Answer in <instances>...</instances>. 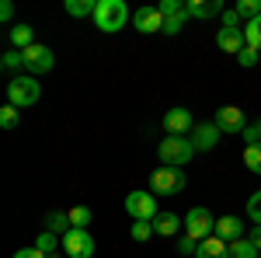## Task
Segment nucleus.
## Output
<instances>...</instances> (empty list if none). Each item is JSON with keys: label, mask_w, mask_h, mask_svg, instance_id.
<instances>
[{"label": "nucleus", "mask_w": 261, "mask_h": 258, "mask_svg": "<svg viewBox=\"0 0 261 258\" xmlns=\"http://www.w3.org/2000/svg\"><path fill=\"white\" fill-rule=\"evenodd\" d=\"M244 164H247L254 175H261V143H247V147H244Z\"/></svg>", "instance_id": "obj_24"}, {"label": "nucleus", "mask_w": 261, "mask_h": 258, "mask_svg": "<svg viewBox=\"0 0 261 258\" xmlns=\"http://www.w3.org/2000/svg\"><path fill=\"white\" fill-rule=\"evenodd\" d=\"M185 21H188V14H174V18H164V35H178Z\"/></svg>", "instance_id": "obj_29"}, {"label": "nucleus", "mask_w": 261, "mask_h": 258, "mask_svg": "<svg viewBox=\"0 0 261 258\" xmlns=\"http://www.w3.org/2000/svg\"><path fill=\"white\" fill-rule=\"evenodd\" d=\"M153 234V223H146V220H133V241H150Z\"/></svg>", "instance_id": "obj_28"}, {"label": "nucleus", "mask_w": 261, "mask_h": 258, "mask_svg": "<svg viewBox=\"0 0 261 258\" xmlns=\"http://www.w3.org/2000/svg\"><path fill=\"white\" fill-rule=\"evenodd\" d=\"M39 98H42V87L32 74H18V77L7 84V105H14V108H28V105H35Z\"/></svg>", "instance_id": "obj_2"}, {"label": "nucleus", "mask_w": 261, "mask_h": 258, "mask_svg": "<svg viewBox=\"0 0 261 258\" xmlns=\"http://www.w3.org/2000/svg\"><path fill=\"white\" fill-rule=\"evenodd\" d=\"M125 213L133 220L153 223V217H157V199H153V192H129L125 196Z\"/></svg>", "instance_id": "obj_7"}, {"label": "nucleus", "mask_w": 261, "mask_h": 258, "mask_svg": "<svg viewBox=\"0 0 261 258\" xmlns=\"http://www.w3.org/2000/svg\"><path fill=\"white\" fill-rule=\"evenodd\" d=\"M233 11H237V14L244 18V25H247V21H254L261 14V0H237V7H233Z\"/></svg>", "instance_id": "obj_23"}, {"label": "nucleus", "mask_w": 261, "mask_h": 258, "mask_svg": "<svg viewBox=\"0 0 261 258\" xmlns=\"http://www.w3.org/2000/svg\"><path fill=\"white\" fill-rule=\"evenodd\" d=\"M244 42H247L251 49H258V53H261V14L254 21H247V25H244Z\"/></svg>", "instance_id": "obj_22"}, {"label": "nucleus", "mask_w": 261, "mask_h": 258, "mask_svg": "<svg viewBox=\"0 0 261 258\" xmlns=\"http://www.w3.org/2000/svg\"><path fill=\"white\" fill-rule=\"evenodd\" d=\"M216 45H220L223 53L241 56V49L247 45V42H244V28H220V32H216Z\"/></svg>", "instance_id": "obj_13"}, {"label": "nucleus", "mask_w": 261, "mask_h": 258, "mask_svg": "<svg viewBox=\"0 0 261 258\" xmlns=\"http://www.w3.org/2000/svg\"><path fill=\"white\" fill-rule=\"evenodd\" d=\"M66 14L70 18H94L98 14V0H66Z\"/></svg>", "instance_id": "obj_19"}, {"label": "nucleus", "mask_w": 261, "mask_h": 258, "mask_svg": "<svg viewBox=\"0 0 261 258\" xmlns=\"http://www.w3.org/2000/svg\"><path fill=\"white\" fill-rule=\"evenodd\" d=\"M63 248L70 258H91L94 255V238L87 230H70V234H63Z\"/></svg>", "instance_id": "obj_9"}, {"label": "nucleus", "mask_w": 261, "mask_h": 258, "mask_svg": "<svg viewBox=\"0 0 261 258\" xmlns=\"http://www.w3.org/2000/svg\"><path fill=\"white\" fill-rule=\"evenodd\" d=\"M195 258H230V244H226L223 238H216V234H213V238H205V241L199 244Z\"/></svg>", "instance_id": "obj_16"}, {"label": "nucleus", "mask_w": 261, "mask_h": 258, "mask_svg": "<svg viewBox=\"0 0 261 258\" xmlns=\"http://www.w3.org/2000/svg\"><path fill=\"white\" fill-rule=\"evenodd\" d=\"M181 223H185V220H181L178 213H157V217H153V234H164V238H167V234H178Z\"/></svg>", "instance_id": "obj_18"}, {"label": "nucleus", "mask_w": 261, "mask_h": 258, "mask_svg": "<svg viewBox=\"0 0 261 258\" xmlns=\"http://www.w3.org/2000/svg\"><path fill=\"white\" fill-rule=\"evenodd\" d=\"M14 258H49V255L39 248H21V251H14Z\"/></svg>", "instance_id": "obj_36"}, {"label": "nucleus", "mask_w": 261, "mask_h": 258, "mask_svg": "<svg viewBox=\"0 0 261 258\" xmlns=\"http://www.w3.org/2000/svg\"><path fill=\"white\" fill-rule=\"evenodd\" d=\"M133 28L143 32V35H150V32H164L161 7H136V14H133Z\"/></svg>", "instance_id": "obj_10"}, {"label": "nucleus", "mask_w": 261, "mask_h": 258, "mask_svg": "<svg viewBox=\"0 0 261 258\" xmlns=\"http://www.w3.org/2000/svg\"><path fill=\"white\" fill-rule=\"evenodd\" d=\"M216 234V220H213V213L205 209V206H195V209H188V217H185V238L192 241H205Z\"/></svg>", "instance_id": "obj_5"}, {"label": "nucleus", "mask_w": 261, "mask_h": 258, "mask_svg": "<svg viewBox=\"0 0 261 258\" xmlns=\"http://www.w3.org/2000/svg\"><path fill=\"white\" fill-rule=\"evenodd\" d=\"M247 238H251V244L261 251V223H254V227H251V234H247Z\"/></svg>", "instance_id": "obj_39"}, {"label": "nucleus", "mask_w": 261, "mask_h": 258, "mask_svg": "<svg viewBox=\"0 0 261 258\" xmlns=\"http://www.w3.org/2000/svg\"><path fill=\"white\" fill-rule=\"evenodd\" d=\"M161 14H164V18L185 14V4H178V0H161Z\"/></svg>", "instance_id": "obj_30"}, {"label": "nucleus", "mask_w": 261, "mask_h": 258, "mask_svg": "<svg viewBox=\"0 0 261 258\" xmlns=\"http://www.w3.org/2000/svg\"><path fill=\"white\" fill-rule=\"evenodd\" d=\"M87 223H91V209L87 206H73L70 209V227L73 230H87Z\"/></svg>", "instance_id": "obj_25"}, {"label": "nucleus", "mask_w": 261, "mask_h": 258, "mask_svg": "<svg viewBox=\"0 0 261 258\" xmlns=\"http://www.w3.org/2000/svg\"><path fill=\"white\" fill-rule=\"evenodd\" d=\"M125 21H129V7L122 4V0H98V14H94V25H98L101 32H122L125 28Z\"/></svg>", "instance_id": "obj_3"}, {"label": "nucleus", "mask_w": 261, "mask_h": 258, "mask_svg": "<svg viewBox=\"0 0 261 258\" xmlns=\"http://www.w3.org/2000/svg\"><path fill=\"white\" fill-rule=\"evenodd\" d=\"M18 119H21V108H14V105H4V108H0V126H4V129H14Z\"/></svg>", "instance_id": "obj_26"}, {"label": "nucleus", "mask_w": 261, "mask_h": 258, "mask_svg": "<svg viewBox=\"0 0 261 258\" xmlns=\"http://www.w3.org/2000/svg\"><path fill=\"white\" fill-rule=\"evenodd\" d=\"M247 217L254 220V223H261V192H254V196L247 199Z\"/></svg>", "instance_id": "obj_31"}, {"label": "nucleus", "mask_w": 261, "mask_h": 258, "mask_svg": "<svg viewBox=\"0 0 261 258\" xmlns=\"http://www.w3.org/2000/svg\"><path fill=\"white\" fill-rule=\"evenodd\" d=\"M157 154H161L164 168H185L195 157V147H192V136H167V139H161Z\"/></svg>", "instance_id": "obj_1"}, {"label": "nucleus", "mask_w": 261, "mask_h": 258, "mask_svg": "<svg viewBox=\"0 0 261 258\" xmlns=\"http://www.w3.org/2000/svg\"><path fill=\"white\" fill-rule=\"evenodd\" d=\"M178 251H181V255H195V251H199V241L181 238V241H178Z\"/></svg>", "instance_id": "obj_34"}, {"label": "nucleus", "mask_w": 261, "mask_h": 258, "mask_svg": "<svg viewBox=\"0 0 261 258\" xmlns=\"http://www.w3.org/2000/svg\"><path fill=\"white\" fill-rule=\"evenodd\" d=\"M220 126H216V122H199V126H195V129H192V147H195V150H213V147H216V143H220Z\"/></svg>", "instance_id": "obj_12"}, {"label": "nucleus", "mask_w": 261, "mask_h": 258, "mask_svg": "<svg viewBox=\"0 0 261 258\" xmlns=\"http://www.w3.org/2000/svg\"><path fill=\"white\" fill-rule=\"evenodd\" d=\"M237 63H241V66H254V63H258V49L244 45V49H241V56H237Z\"/></svg>", "instance_id": "obj_32"}, {"label": "nucleus", "mask_w": 261, "mask_h": 258, "mask_svg": "<svg viewBox=\"0 0 261 258\" xmlns=\"http://www.w3.org/2000/svg\"><path fill=\"white\" fill-rule=\"evenodd\" d=\"M185 185H188V178H185L181 168H157L150 175L153 196H178V192H185Z\"/></svg>", "instance_id": "obj_4"}, {"label": "nucleus", "mask_w": 261, "mask_h": 258, "mask_svg": "<svg viewBox=\"0 0 261 258\" xmlns=\"http://www.w3.org/2000/svg\"><path fill=\"white\" fill-rule=\"evenodd\" d=\"M223 28H241V14L237 11H223Z\"/></svg>", "instance_id": "obj_35"}, {"label": "nucleus", "mask_w": 261, "mask_h": 258, "mask_svg": "<svg viewBox=\"0 0 261 258\" xmlns=\"http://www.w3.org/2000/svg\"><path fill=\"white\" fill-rule=\"evenodd\" d=\"M213 122L220 126V133H230V136H244V129L251 126V122H247V115H244V108H237V105H226V108H220Z\"/></svg>", "instance_id": "obj_8"}, {"label": "nucleus", "mask_w": 261, "mask_h": 258, "mask_svg": "<svg viewBox=\"0 0 261 258\" xmlns=\"http://www.w3.org/2000/svg\"><path fill=\"white\" fill-rule=\"evenodd\" d=\"M35 248L45 251V255H53V251H56V234H53V230H42L39 241H35Z\"/></svg>", "instance_id": "obj_27"}, {"label": "nucleus", "mask_w": 261, "mask_h": 258, "mask_svg": "<svg viewBox=\"0 0 261 258\" xmlns=\"http://www.w3.org/2000/svg\"><path fill=\"white\" fill-rule=\"evenodd\" d=\"M244 139H251V143H261V119L251 122L247 129H244Z\"/></svg>", "instance_id": "obj_33"}, {"label": "nucleus", "mask_w": 261, "mask_h": 258, "mask_svg": "<svg viewBox=\"0 0 261 258\" xmlns=\"http://www.w3.org/2000/svg\"><path fill=\"white\" fill-rule=\"evenodd\" d=\"M230 258H261V251L251 244V238H241L230 244Z\"/></svg>", "instance_id": "obj_20"}, {"label": "nucleus", "mask_w": 261, "mask_h": 258, "mask_svg": "<svg viewBox=\"0 0 261 258\" xmlns=\"http://www.w3.org/2000/svg\"><path fill=\"white\" fill-rule=\"evenodd\" d=\"M11 18H14V4L4 0V4H0V21H11Z\"/></svg>", "instance_id": "obj_38"}, {"label": "nucleus", "mask_w": 261, "mask_h": 258, "mask_svg": "<svg viewBox=\"0 0 261 258\" xmlns=\"http://www.w3.org/2000/svg\"><path fill=\"white\" fill-rule=\"evenodd\" d=\"M11 45H14L18 53L32 49V45H35V32H32V25H14V28H11Z\"/></svg>", "instance_id": "obj_17"}, {"label": "nucleus", "mask_w": 261, "mask_h": 258, "mask_svg": "<svg viewBox=\"0 0 261 258\" xmlns=\"http://www.w3.org/2000/svg\"><path fill=\"white\" fill-rule=\"evenodd\" d=\"M216 238H223L226 244L244 238V220L241 217H220L216 220Z\"/></svg>", "instance_id": "obj_14"}, {"label": "nucleus", "mask_w": 261, "mask_h": 258, "mask_svg": "<svg viewBox=\"0 0 261 258\" xmlns=\"http://www.w3.org/2000/svg\"><path fill=\"white\" fill-rule=\"evenodd\" d=\"M4 66H7V70H14V66H21V53H18V49H11V53L4 56Z\"/></svg>", "instance_id": "obj_37"}, {"label": "nucleus", "mask_w": 261, "mask_h": 258, "mask_svg": "<svg viewBox=\"0 0 261 258\" xmlns=\"http://www.w3.org/2000/svg\"><path fill=\"white\" fill-rule=\"evenodd\" d=\"M185 14L188 18H216V14H223V0H188Z\"/></svg>", "instance_id": "obj_15"}, {"label": "nucleus", "mask_w": 261, "mask_h": 258, "mask_svg": "<svg viewBox=\"0 0 261 258\" xmlns=\"http://www.w3.org/2000/svg\"><path fill=\"white\" fill-rule=\"evenodd\" d=\"M45 230H53V234H70L73 227H70V213H49L45 217Z\"/></svg>", "instance_id": "obj_21"}, {"label": "nucleus", "mask_w": 261, "mask_h": 258, "mask_svg": "<svg viewBox=\"0 0 261 258\" xmlns=\"http://www.w3.org/2000/svg\"><path fill=\"white\" fill-rule=\"evenodd\" d=\"M53 63H56V56H53V49L49 45H42V42H35L32 49H24L21 53V66H24V74H49L53 70Z\"/></svg>", "instance_id": "obj_6"}, {"label": "nucleus", "mask_w": 261, "mask_h": 258, "mask_svg": "<svg viewBox=\"0 0 261 258\" xmlns=\"http://www.w3.org/2000/svg\"><path fill=\"white\" fill-rule=\"evenodd\" d=\"M164 129H167V136H188V129H195V119L188 108H171L164 115Z\"/></svg>", "instance_id": "obj_11"}]
</instances>
